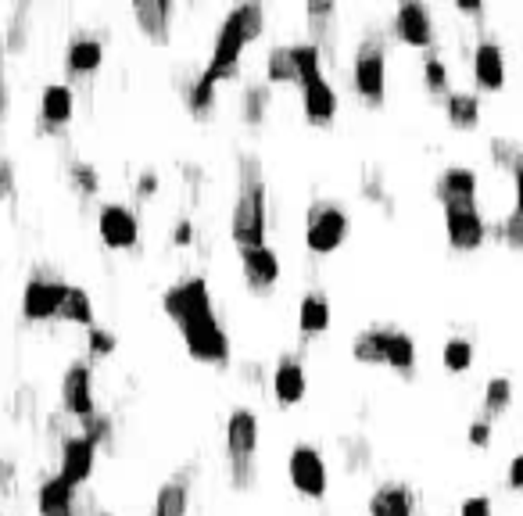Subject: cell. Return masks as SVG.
Listing matches in <instances>:
<instances>
[{"label":"cell","mask_w":523,"mask_h":516,"mask_svg":"<svg viewBox=\"0 0 523 516\" xmlns=\"http://www.w3.org/2000/svg\"><path fill=\"white\" fill-rule=\"evenodd\" d=\"M269 233V187L258 155H241L237 162V198L230 212V241L237 251L262 248Z\"/></svg>","instance_id":"cell-1"},{"label":"cell","mask_w":523,"mask_h":516,"mask_svg":"<svg viewBox=\"0 0 523 516\" xmlns=\"http://www.w3.org/2000/svg\"><path fill=\"white\" fill-rule=\"evenodd\" d=\"M266 33V8L262 4H237L223 15L219 29H215V43H212V58L201 72L212 79L215 86L230 83L237 72H241V58L251 43L262 40Z\"/></svg>","instance_id":"cell-2"},{"label":"cell","mask_w":523,"mask_h":516,"mask_svg":"<svg viewBox=\"0 0 523 516\" xmlns=\"http://www.w3.org/2000/svg\"><path fill=\"white\" fill-rule=\"evenodd\" d=\"M258 441H262V427L251 409H233L226 416V463H230V481L237 491H248L255 484L258 473Z\"/></svg>","instance_id":"cell-3"},{"label":"cell","mask_w":523,"mask_h":516,"mask_svg":"<svg viewBox=\"0 0 523 516\" xmlns=\"http://www.w3.org/2000/svg\"><path fill=\"white\" fill-rule=\"evenodd\" d=\"M352 86L366 108H384L387 101V43L384 36L366 33L352 54Z\"/></svg>","instance_id":"cell-4"},{"label":"cell","mask_w":523,"mask_h":516,"mask_svg":"<svg viewBox=\"0 0 523 516\" xmlns=\"http://www.w3.org/2000/svg\"><path fill=\"white\" fill-rule=\"evenodd\" d=\"M352 233V215L337 201H312L305 212V248L309 255H334Z\"/></svg>","instance_id":"cell-5"},{"label":"cell","mask_w":523,"mask_h":516,"mask_svg":"<svg viewBox=\"0 0 523 516\" xmlns=\"http://www.w3.org/2000/svg\"><path fill=\"white\" fill-rule=\"evenodd\" d=\"M162 312L176 323V327H190V323H201V319L215 316V301L208 291L205 276H183L172 287H165L162 294Z\"/></svg>","instance_id":"cell-6"},{"label":"cell","mask_w":523,"mask_h":516,"mask_svg":"<svg viewBox=\"0 0 523 516\" xmlns=\"http://www.w3.org/2000/svg\"><path fill=\"white\" fill-rule=\"evenodd\" d=\"M287 477H291V488L298 491L301 499H326V488H330V473H326V459L316 445H294L287 452Z\"/></svg>","instance_id":"cell-7"},{"label":"cell","mask_w":523,"mask_h":516,"mask_svg":"<svg viewBox=\"0 0 523 516\" xmlns=\"http://www.w3.org/2000/svg\"><path fill=\"white\" fill-rule=\"evenodd\" d=\"M183 344H187V355L201 366H226L233 355L230 348V334L223 330L219 316L201 319V323H190V327L180 330Z\"/></svg>","instance_id":"cell-8"},{"label":"cell","mask_w":523,"mask_h":516,"mask_svg":"<svg viewBox=\"0 0 523 516\" xmlns=\"http://www.w3.org/2000/svg\"><path fill=\"white\" fill-rule=\"evenodd\" d=\"M445 237L452 251L473 255V251H481L484 241H488V219H484L477 205L445 208Z\"/></svg>","instance_id":"cell-9"},{"label":"cell","mask_w":523,"mask_h":516,"mask_svg":"<svg viewBox=\"0 0 523 516\" xmlns=\"http://www.w3.org/2000/svg\"><path fill=\"white\" fill-rule=\"evenodd\" d=\"M97 237L108 251H133L140 244V219L122 201H108L97 212Z\"/></svg>","instance_id":"cell-10"},{"label":"cell","mask_w":523,"mask_h":516,"mask_svg":"<svg viewBox=\"0 0 523 516\" xmlns=\"http://www.w3.org/2000/svg\"><path fill=\"white\" fill-rule=\"evenodd\" d=\"M61 409L76 420L97 413V395H94V362L76 359L69 362V370L61 373Z\"/></svg>","instance_id":"cell-11"},{"label":"cell","mask_w":523,"mask_h":516,"mask_svg":"<svg viewBox=\"0 0 523 516\" xmlns=\"http://www.w3.org/2000/svg\"><path fill=\"white\" fill-rule=\"evenodd\" d=\"M391 29L395 36L405 43V47H420V51H430L438 43V22H434V11L420 0H405L395 8V18H391Z\"/></svg>","instance_id":"cell-12"},{"label":"cell","mask_w":523,"mask_h":516,"mask_svg":"<svg viewBox=\"0 0 523 516\" xmlns=\"http://www.w3.org/2000/svg\"><path fill=\"white\" fill-rule=\"evenodd\" d=\"M65 291H69L65 280H54V276H29L26 287H22V319H26V323L58 319Z\"/></svg>","instance_id":"cell-13"},{"label":"cell","mask_w":523,"mask_h":516,"mask_svg":"<svg viewBox=\"0 0 523 516\" xmlns=\"http://www.w3.org/2000/svg\"><path fill=\"white\" fill-rule=\"evenodd\" d=\"M298 90H301V112H305V122H309V126H316V129L334 126L337 112H341V101H337V90L330 86L326 72L305 79Z\"/></svg>","instance_id":"cell-14"},{"label":"cell","mask_w":523,"mask_h":516,"mask_svg":"<svg viewBox=\"0 0 523 516\" xmlns=\"http://www.w3.org/2000/svg\"><path fill=\"white\" fill-rule=\"evenodd\" d=\"M473 83L481 86L484 94H498L506 86V51L495 36H481L473 47Z\"/></svg>","instance_id":"cell-15"},{"label":"cell","mask_w":523,"mask_h":516,"mask_svg":"<svg viewBox=\"0 0 523 516\" xmlns=\"http://www.w3.org/2000/svg\"><path fill=\"white\" fill-rule=\"evenodd\" d=\"M477 194H481V176L470 165H448L434 183V198L441 201V208L477 205Z\"/></svg>","instance_id":"cell-16"},{"label":"cell","mask_w":523,"mask_h":516,"mask_svg":"<svg viewBox=\"0 0 523 516\" xmlns=\"http://www.w3.org/2000/svg\"><path fill=\"white\" fill-rule=\"evenodd\" d=\"M241 273H244V284L251 287L255 294H269L276 284H280V255H276L269 244L262 248H244L241 251Z\"/></svg>","instance_id":"cell-17"},{"label":"cell","mask_w":523,"mask_h":516,"mask_svg":"<svg viewBox=\"0 0 523 516\" xmlns=\"http://www.w3.org/2000/svg\"><path fill=\"white\" fill-rule=\"evenodd\" d=\"M97 470V445L83 438V434H72V438L61 441V459H58V473L69 484H86Z\"/></svg>","instance_id":"cell-18"},{"label":"cell","mask_w":523,"mask_h":516,"mask_svg":"<svg viewBox=\"0 0 523 516\" xmlns=\"http://www.w3.org/2000/svg\"><path fill=\"white\" fill-rule=\"evenodd\" d=\"M76 119V90L69 83H47L40 94V129H61Z\"/></svg>","instance_id":"cell-19"},{"label":"cell","mask_w":523,"mask_h":516,"mask_svg":"<svg viewBox=\"0 0 523 516\" xmlns=\"http://www.w3.org/2000/svg\"><path fill=\"white\" fill-rule=\"evenodd\" d=\"M273 395L283 409H291L309 395V377L298 355H280V362L273 366Z\"/></svg>","instance_id":"cell-20"},{"label":"cell","mask_w":523,"mask_h":516,"mask_svg":"<svg viewBox=\"0 0 523 516\" xmlns=\"http://www.w3.org/2000/svg\"><path fill=\"white\" fill-rule=\"evenodd\" d=\"M305 22H309V43L319 47L326 61L337 47V8L330 0H309L305 4Z\"/></svg>","instance_id":"cell-21"},{"label":"cell","mask_w":523,"mask_h":516,"mask_svg":"<svg viewBox=\"0 0 523 516\" xmlns=\"http://www.w3.org/2000/svg\"><path fill=\"white\" fill-rule=\"evenodd\" d=\"M133 18H137L140 33L151 43H169L176 4H172V0H137V4H133Z\"/></svg>","instance_id":"cell-22"},{"label":"cell","mask_w":523,"mask_h":516,"mask_svg":"<svg viewBox=\"0 0 523 516\" xmlns=\"http://www.w3.org/2000/svg\"><path fill=\"white\" fill-rule=\"evenodd\" d=\"M104 65V43L90 33L72 36L69 51H65V69L72 79H90Z\"/></svg>","instance_id":"cell-23"},{"label":"cell","mask_w":523,"mask_h":516,"mask_svg":"<svg viewBox=\"0 0 523 516\" xmlns=\"http://www.w3.org/2000/svg\"><path fill=\"white\" fill-rule=\"evenodd\" d=\"M416 509V495L409 484H380L366 502L369 516H412Z\"/></svg>","instance_id":"cell-24"},{"label":"cell","mask_w":523,"mask_h":516,"mask_svg":"<svg viewBox=\"0 0 523 516\" xmlns=\"http://www.w3.org/2000/svg\"><path fill=\"white\" fill-rule=\"evenodd\" d=\"M190 513V473H176L158 488L151 516H187Z\"/></svg>","instance_id":"cell-25"},{"label":"cell","mask_w":523,"mask_h":516,"mask_svg":"<svg viewBox=\"0 0 523 516\" xmlns=\"http://www.w3.org/2000/svg\"><path fill=\"white\" fill-rule=\"evenodd\" d=\"M330 323H334V312H330V298L319 291H309L305 298H301L298 305V330L305 337H319L330 330Z\"/></svg>","instance_id":"cell-26"},{"label":"cell","mask_w":523,"mask_h":516,"mask_svg":"<svg viewBox=\"0 0 523 516\" xmlns=\"http://www.w3.org/2000/svg\"><path fill=\"white\" fill-rule=\"evenodd\" d=\"M387 344H391V330L387 327H366L355 334L352 341V359L359 366H387Z\"/></svg>","instance_id":"cell-27"},{"label":"cell","mask_w":523,"mask_h":516,"mask_svg":"<svg viewBox=\"0 0 523 516\" xmlns=\"http://www.w3.org/2000/svg\"><path fill=\"white\" fill-rule=\"evenodd\" d=\"M445 115L452 129L470 133V129L481 126V97L473 94V90H452L445 97Z\"/></svg>","instance_id":"cell-28"},{"label":"cell","mask_w":523,"mask_h":516,"mask_svg":"<svg viewBox=\"0 0 523 516\" xmlns=\"http://www.w3.org/2000/svg\"><path fill=\"white\" fill-rule=\"evenodd\" d=\"M266 83L269 86H301L298 61H294L291 43H280L266 54Z\"/></svg>","instance_id":"cell-29"},{"label":"cell","mask_w":523,"mask_h":516,"mask_svg":"<svg viewBox=\"0 0 523 516\" xmlns=\"http://www.w3.org/2000/svg\"><path fill=\"white\" fill-rule=\"evenodd\" d=\"M269 108H273V86L262 79V83H248L241 90V115L248 126H262L269 119Z\"/></svg>","instance_id":"cell-30"},{"label":"cell","mask_w":523,"mask_h":516,"mask_svg":"<svg viewBox=\"0 0 523 516\" xmlns=\"http://www.w3.org/2000/svg\"><path fill=\"white\" fill-rule=\"evenodd\" d=\"M215 94H219V86H215L212 79L205 76V72H198V76L183 86V101H187V108H190V115H194V119H212Z\"/></svg>","instance_id":"cell-31"},{"label":"cell","mask_w":523,"mask_h":516,"mask_svg":"<svg viewBox=\"0 0 523 516\" xmlns=\"http://www.w3.org/2000/svg\"><path fill=\"white\" fill-rule=\"evenodd\" d=\"M58 319H65V323H72V327H97L94 323V301H90V294L83 291V287H72L65 291V298H61V309H58Z\"/></svg>","instance_id":"cell-32"},{"label":"cell","mask_w":523,"mask_h":516,"mask_svg":"<svg viewBox=\"0 0 523 516\" xmlns=\"http://www.w3.org/2000/svg\"><path fill=\"white\" fill-rule=\"evenodd\" d=\"M387 366L395 373L416 370V337L405 330H391V344H387Z\"/></svg>","instance_id":"cell-33"},{"label":"cell","mask_w":523,"mask_h":516,"mask_svg":"<svg viewBox=\"0 0 523 516\" xmlns=\"http://www.w3.org/2000/svg\"><path fill=\"white\" fill-rule=\"evenodd\" d=\"M473 341L470 337H463V334H455V337H448L445 344H441V366H445L448 373H466L473 366Z\"/></svg>","instance_id":"cell-34"},{"label":"cell","mask_w":523,"mask_h":516,"mask_svg":"<svg viewBox=\"0 0 523 516\" xmlns=\"http://www.w3.org/2000/svg\"><path fill=\"white\" fill-rule=\"evenodd\" d=\"M420 72H423V86H427L434 97H448V94H452V76H448L445 58H438V54L430 51L427 58H423Z\"/></svg>","instance_id":"cell-35"},{"label":"cell","mask_w":523,"mask_h":516,"mask_svg":"<svg viewBox=\"0 0 523 516\" xmlns=\"http://www.w3.org/2000/svg\"><path fill=\"white\" fill-rule=\"evenodd\" d=\"M513 395L516 387L509 377H491L488 384H484V409H488V416H502L513 405Z\"/></svg>","instance_id":"cell-36"},{"label":"cell","mask_w":523,"mask_h":516,"mask_svg":"<svg viewBox=\"0 0 523 516\" xmlns=\"http://www.w3.org/2000/svg\"><path fill=\"white\" fill-rule=\"evenodd\" d=\"M65 176H69L72 190H76L79 198H94L97 190H101V176H97L94 162H72Z\"/></svg>","instance_id":"cell-37"},{"label":"cell","mask_w":523,"mask_h":516,"mask_svg":"<svg viewBox=\"0 0 523 516\" xmlns=\"http://www.w3.org/2000/svg\"><path fill=\"white\" fill-rule=\"evenodd\" d=\"M491 233H495L498 241L506 244L509 251H523V212H516V208H509L506 219H502V223L491 226Z\"/></svg>","instance_id":"cell-38"},{"label":"cell","mask_w":523,"mask_h":516,"mask_svg":"<svg viewBox=\"0 0 523 516\" xmlns=\"http://www.w3.org/2000/svg\"><path fill=\"white\" fill-rule=\"evenodd\" d=\"M488 155H491V162H495L498 169L513 172L516 165L523 162V147L516 144V140H509V137H491V144H488Z\"/></svg>","instance_id":"cell-39"},{"label":"cell","mask_w":523,"mask_h":516,"mask_svg":"<svg viewBox=\"0 0 523 516\" xmlns=\"http://www.w3.org/2000/svg\"><path fill=\"white\" fill-rule=\"evenodd\" d=\"M112 416L108 413H94V416H86V420H79V434H83L90 445H108L112 441Z\"/></svg>","instance_id":"cell-40"},{"label":"cell","mask_w":523,"mask_h":516,"mask_svg":"<svg viewBox=\"0 0 523 516\" xmlns=\"http://www.w3.org/2000/svg\"><path fill=\"white\" fill-rule=\"evenodd\" d=\"M26 33H29V4H18L11 15V29H4V47L8 51H26Z\"/></svg>","instance_id":"cell-41"},{"label":"cell","mask_w":523,"mask_h":516,"mask_svg":"<svg viewBox=\"0 0 523 516\" xmlns=\"http://www.w3.org/2000/svg\"><path fill=\"white\" fill-rule=\"evenodd\" d=\"M86 344H90V355H94V359H108V355L115 352V334L112 330H104V327H90L86 330Z\"/></svg>","instance_id":"cell-42"},{"label":"cell","mask_w":523,"mask_h":516,"mask_svg":"<svg viewBox=\"0 0 523 516\" xmlns=\"http://www.w3.org/2000/svg\"><path fill=\"white\" fill-rule=\"evenodd\" d=\"M491 434H495V427H491V420H473L470 423V445L473 448H488L491 445Z\"/></svg>","instance_id":"cell-43"},{"label":"cell","mask_w":523,"mask_h":516,"mask_svg":"<svg viewBox=\"0 0 523 516\" xmlns=\"http://www.w3.org/2000/svg\"><path fill=\"white\" fill-rule=\"evenodd\" d=\"M0 198H15V162L0 155Z\"/></svg>","instance_id":"cell-44"},{"label":"cell","mask_w":523,"mask_h":516,"mask_svg":"<svg viewBox=\"0 0 523 516\" xmlns=\"http://www.w3.org/2000/svg\"><path fill=\"white\" fill-rule=\"evenodd\" d=\"M459 516H495V509H491L488 495H470L463 502V509H459Z\"/></svg>","instance_id":"cell-45"},{"label":"cell","mask_w":523,"mask_h":516,"mask_svg":"<svg viewBox=\"0 0 523 516\" xmlns=\"http://www.w3.org/2000/svg\"><path fill=\"white\" fill-rule=\"evenodd\" d=\"M506 484H509V488H513V491H523V452H516V456L509 459Z\"/></svg>","instance_id":"cell-46"},{"label":"cell","mask_w":523,"mask_h":516,"mask_svg":"<svg viewBox=\"0 0 523 516\" xmlns=\"http://www.w3.org/2000/svg\"><path fill=\"white\" fill-rule=\"evenodd\" d=\"M4 54H8V47H4V33H0V119L8 115V79H4Z\"/></svg>","instance_id":"cell-47"},{"label":"cell","mask_w":523,"mask_h":516,"mask_svg":"<svg viewBox=\"0 0 523 516\" xmlns=\"http://www.w3.org/2000/svg\"><path fill=\"white\" fill-rule=\"evenodd\" d=\"M151 194H158V172H140V180H137V198H151Z\"/></svg>","instance_id":"cell-48"},{"label":"cell","mask_w":523,"mask_h":516,"mask_svg":"<svg viewBox=\"0 0 523 516\" xmlns=\"http://www.w3.org/2000/svg\"><path fill=\"white\" fill-rule=\"evenodd\" d=\"M172 241L180 244V248H187V244L194 241V223H190V219H180V223L172 226Z\"/></svg>","instance_id":"cell-49"},{"label":"cell","mask_w":523,"mask_h":516,"mask_svg":"<svg viewBox=\"0 0 523 516\" xmlns=\"http://www.w3.org/2000/svg\"><path fill=\"white\" fill-rule=\"evenodd\" d=\"M509 176H513V208L516 212H523V162L516 165Z\"/></svg>","instance_id":"cell-50"},{"label":"cell","mask_w":523,"mask_h":516,"mask_svg":"<svg viewBox=\"0 0 523 516\" xmlns=\"http://www.w3.org/2000/svg\"><path fill=\"white\" fill-rule=\"evenodd\" d=\"M455 8L463 11V15H473V18H481V15H484V4H473V0H459Z\"/></svg>","instance_id":"cell-51"}]
</instances>
